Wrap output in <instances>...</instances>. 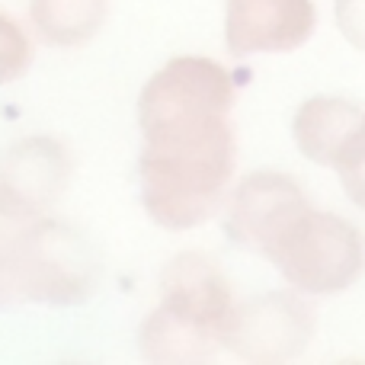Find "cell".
Here are the masks:
<instances>
[{
  "instance_id": "cell-4",
  "label": "cell",
  "mask_w": 365,
  "mask_h": 365,
  "mask_svg": "<svg viewBox=\"0 0 365 365\" xmlns=\"http://www.w3.org/2000/svg\"><path fill=\"white\" fill-rule=\"evenodd\" d=\"M263 257L276 266L289 289L308 298H327L359 282L365 240L353 221L311 205L282 227Z\"/></svg>"
},
{
  "instance_id": "cell-13",
  "label": "cell",
  "mask_w": 365,
  "mask_h": 365,
  "mask_svg": "<svg viewBox=\"0 0 365 365\" xmlns=\"http://www.w3.org/2000/svg\"><path fill=\"white\" fill-rule=\"evenodd\" d=\"M334 170L340 177V186L349 195V202L365 212V125L349 138V145L336 158Z\"/></svg>"
},
{
  "instance_id": "cell-7",
  "label": "cell",
  "mask_w": 365,
  "mask_h": 365,
  "mask_svg": "<svg viewBox=\"0 0 365 365\" xmlns=\"http://www.w3.org/2000/svg\"><path fill=\"white\" fill-rule=\"evenodd\" d=\"M74 173L68 148L51 135H32L0 154V208L23 221L45 218Z\"/></svg>"
},
{
  "instance_id": "cell-9",
  "label": "cell",
  "mask_w": 365,
  "mask_h": 365,
  "mask_svg": "<svg viewBox=\"0 0 365 365\" xmlns=\"http://www.w3.org/2000/svg\"><path fill=\"white\" fill-rule=\"evenodd\" d=\"M317 10L311 0H227L225 45L234 58L282 55L314 36Z\"/></svg>"
},
{
  "instance_id": "cell-6",
  "label": "cell",
  "mask_w": 365,
  "mask_h": 365,
  "mask_svg": "<svg viewBox=\"0 0 365 365\" xmlns=\"http://www.w3.org/2000/svg\"><path fill=\"white\" fill-rule=\"evenodd\" d=\"M234 81L218 61L182 55L167 61L138 96V125L154 128L164 122L199 119V115H231Z\"/></svg>"
},
{
  "instance_id": "cell-10",
  "label": "cell",
  "mask_w": 365,
  "mask_h": 365,
  "mask_svg": "<svg viewBox=\"0 0 365 365\" xmlns=\"http://www.w3.org/2000/svg\"><path fill=\"white\" fill-rule=\"evenodd\" d=\"M365 125V109L353 100L340 96H311L295 109L292 119V135L295 145L311 164L330 167L334 170L336 158L349 145L356 132Z\"/></svg>"
},
{
  "instance_id": "cell-15",
  "label": "cell",
  "mask_w": 365,
  "mask_h": 365,
  "mask_svg": "<svg viewBox=\"0 0 365 365\" xmlns=\"http://www.w3.org/2000/svg\"><path fill=\"white\" fill-rule=\"evenodd\" d=\"M26 225H29V221H23V218H16V215H10V212L0 208V276H4L6 263L13 259V250H16Z\"/></svg>"
},
{
  "instance_id": "cell-5",
  "label": "cell",
  "mask_w": 365,
  "mask_h": 365,
  "mask_svg": "<svg viewBox=\"0 0 365 365\" xmlns=\"http://www.w3.org/2000/svg\"><path fill=\"white\" fill-rule=\"evenodd\" d=\"M314 336V308L302 292H266L237 302L225 324L221 346L250 365H285Z\"/></svg>"
},
{
  "instance_id": "cell-1",
  "label": "cell",
  "mask_w": 365,
  "mask_h": 365,
  "mask_svg": "<svg viewBox=\"0 0 365 365\" xmlns=\"http://www.w3.org/2000/svg\"><path fill=\"white\" fill-rule=\"evenodd\" d=\"M141 135V205L154 225L189 231L225 212L237 167L231 115L164 122Z\"/></svg>"
},
{
  "instance_id": "cell-11",
  "label": "cell",
  "mask_w": 365,
  "mask_h": 365,
  "mask_svg": "<svg viewBox=\"0 0 365 365\" xmlns=\"http://www.w3.org/2000/svg\"><path fill=\"white\" fill-rule=\"evenodd\" d=\"M29 19L48 45L74 48L100 32L106 0H32Z\"/></svg>"
},
{
  "instance_id": "cell-8",
  "label": "cell",
  "mask_w": 365,
  "mask_h": 365,
  "mask_svg": "<svg viewBox=\"0 0 365 365\" xmlns=\"http://www.w3.org/2000/svg\"><path fill=\"white\" fill-rule=\"evenodd\" d=\"M304 208H311V202L298 180L276 170L247 173L231 186V195L225 202V234L237 247L263 257L266 247L282 234V227Z\"/></svg>"
},
{
  "instance_id": "cell-14",
  "label": "cell",
  "mask_w": 365,
  "mask_h": 365,
  "mask_svg": "<svg viewBox=\"0 0 365 365\" xmlns=\"http://www.w3.org/2000/svg\"><path fill=\"white\" fill-rule=\"evenodd\" d=\"M334 19L340 36L365 51V0H334Z\"/></svg>"
},
{
  "instance_id": "cell-3",
  "label": "cell",
  "mask_w": 365,
  "mask_h": 365,
  "mask_svg": "<svg viewBox=\"0 0 365 365\" xmlns=\"http://www.w3.org/2000/svg\"><path fill=\"white\" fill-rule=\"evenodd\" d=\"M100 282V257L77 227L36 218L26 225L13 259L0 276V311L16 304L71 308L93 295Z\"/></svg>"
},
{
  "instance_id": "cell-2",
  "label": "cell",
  "mask_w": 365,
  "mask_h": 365,
  "mask_svg": "<svg viewBox=\"0 0 365 365\" xmlns=\"http://www.w3.org/2000/svg\"><path fill=\"white\" fill-rule=\"evenodd\" d=\"M231 282L212 257L177 253L160 272V302L138 330V349L151 365H205L218 356L234 311Z\"/></svg>"
},
{
  "instance_id": "cell-12",
  "label": "cell",
  "mask_w": 365,
  "mask_h": 365,
  "mask_svg": "<svg viewBox=\"0 0 365 365\" xmlns=\"http://www.w3.org/2000/svg\"><path fill=\"white\" fill-rule=\"evenodd\" d=\"M32 64V42L19 23L0 13V87L19 81Z\"/></svg>"
}]
</instances>
